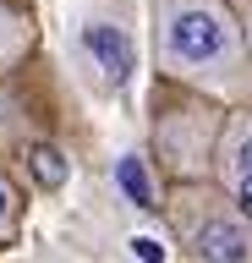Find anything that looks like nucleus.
Segmentation results:
<instances>
[{
  "label": "nucleus",
  "mask_w": 252,
  "mask_h": 263,
  "mask_svg": "<svg viewBox=\"0 0 252 263\" xmlns=\"http://www.w3.org/2000/svg\"><path fill=\"white\" fill-rule=\"evenodd\" d=\"M153 49L176 82L214 99L247 88V44L225 0H153Z\"/></svg>",
  "instance_id": "1"
},
{
  "label": "nucleus",
  "mask_w": 252,
  "mask_h": 263,
  "mask_svg": "<svg viewBox=\"0 0 252 263\" xmlns=\"http://www.w3.org/2000/svg\"><path fill=\"white\" fill-rule=\"evenodd\" d=\"M181 230L198 263H252V219L236 203L198 197V209L181 214Z\"/></svg>",
  "instance_id": "2"
},
{
  "label": "nucleus",
  "mask_w": 252,
  "mask_h": 263,
  "mask_svg": "<svg viewBox=\"0 0 252 263\" xmlns=\"http://www.w3.org/2000/svg\"><path fill=\"white\" fill-rule=\"evenodd\" d=\"M77 49H83V66L104 82V88H126V82H132L137 49H132V39H126L121 22H110V16H88L83 28H77Z\"/></svg>",
  "instance_id": "3"
},
{
  "label": "nucleus",
  "mask_w": 252,
  "mask_h": 263,
  "mask_svg": "<svg viewBox=\"0 0 252 263\" xmlns=\"http://www.w3.org/2000/svg\"><path fill=\"white\" fill-rule=\"evenodd\" d=\"M225 176H230V186L252 181V115L230 121V132H225Z\"/></svg>",
  "instance_id": "4"
},
{
  "label": "nucleus",
  "mask_w": 252,
  "mask_h": 263,
  "mask_svg": "<svg viewBox=\"0 0 252 263\" xmlns=\"http://www.w3.org/2000/svg\"><path fill=\"white\" fill-rule=\"evenodd\" d=\"M115 186L126 192V203H137V209H159V192H153V181H148V170H143L137 154H121L115 159Z\"/></svg>",
  "instance_id": "5"
},
{
  "label": "nucleus",
  "mask_w": 252,
  "mask_h": 263,
  "mask_svg": "<svg viewBox=\"0 0 252 263\" xmlns=\"http://www.w3.org/2000/svg\"><path fill=\"white\" fill-rule=\"evenodd\" d=\"M28 164H33V176H38V186H66V159H61V148H50V143H33L28 148Z\"/></svg>",
  "instance_id": "6"
},
{
  "label": "nucleus",
  "mask_w": 252,
  "mask_h": 263,
  "mask_svg": "<svg viewBox=\"0 0 252 263\" xmlns=\"http://www.w3.org/2000/svg\"><path fill=\"white\" fill-rule=\"evenodd\" d=\"M17 230H22V219H17V197H11V186H6V176H0V247L17 241Z\"/></svg>",
  "instance_id": "7"
},
{
  "label": "nucleus",
  "mask_w": 252,
  "mask_h": 263,
  "mask_svg": "<svg viewBox=\"0 0 252 263\" xmlns=\"http://www.w3.org/2000/svg\"><path fill=\"white\" fill-rule=\"evenodd\" d=\"M132 258L137 263H170V252H165L159 236H132Z\"/></svg>",
  "instance_id": "8"
},
{
  "label": "nucleus",
  "mask_w": 252,
  "mask_h": 263,
  "mask_svg": "<svg viewBox=\"0 0 252 263\" xmlns=\"http://www.w3.org/2000/svg\"><path fill=\"white\" fill-rule=\"evenodd\" d=\"M230 192H236V209L252 219V181H241V186H230Z\"/></svg>",
  "instance_id": "9"
}]
</instances>
